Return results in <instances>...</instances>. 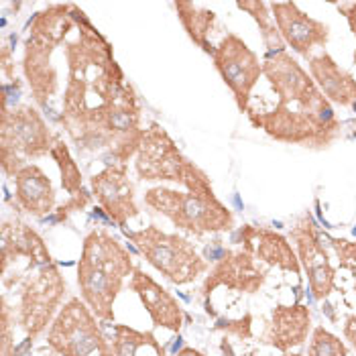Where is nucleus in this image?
Returning <instances> with one entry per match:
<instances>
[{
	"label": "nucleus",
	"instance_id": "nucleus-6",
	"mask_svg": "<svg viewBox=\"0 0 356 356\" xmlns=\"http://www.w3.org/2000/svg\"><path fill=\"white\" fill-rule=\"evenodd\" d=\"M47 342L61 356H114L110 340L96 324V316L78 298L61 307Z\"/></svg>",
	"mask_w": 356,
	"mask_h": 356
},
{
	"label": "nucleus",
	"instance_id": "nucleus-8",
	"mask_svg": "<svg viewBox=\"0 0 356 356\" xmlns=\"http://www.w3.org/2000/svg\"><path fill=\"white\" fill-rule=\"evenodd\" d=\"M212 57L224 83L232 90L238 110L247 112L250 92L259 82V76L263 74V65L257 54L241 37L228 33L220 41Z\"/></svg>",
	"mask_w": 356,
	"mask_h": 356
},
{
	"label": "nucleus",
	"instance_id": "nucleus-14",
	"mask_svg": "<svg viewBox=\"0 0 356 356\" xmlns=\"http://www.w3.org/2000/svg\"><path fill=\"white\" fill-rule=\"evenodd\" d=\"M129 285L140 298L155 326L179 332L184 324V309L167 289H163L151 275H147L140 269H135Z\"/></svg>",
	"mask_w": 356,
	"mask_h": 356
},
{
	"label": "nucleus",
	"instance_id": "nucleus-29",
	"mask_svg": "<svg viewBox=\"0 0 356 356\" xmlns=\"http://www.w3.org/2000/svg\"><path fill=\"white\" fill-rule=\"evenodd\" d=\"M177 356H204L202 353H197V350H193V348H184L181 353Z\"/></svg>",
	"mask_w": 356,
	"mask_h": 356
},
{
	"label": "nucleus",
	"instance_id": "nucleus-18",
	"mask_svg": "<svg viewBox=\"0 0 356 356\" xmlns=\"http://www.w3.org/2000/svg\"><path fill=\"white\" fill-rule=\"evenodd\" d=\"M309 332V309L305 305H279L273 312V322L269 328V342L281 353H289L302 346Z\"/></svg>",
	"mask_w": 356,
	"mask_h": 356
},
{
	"label": "nucleus",
	"instance_id": "nucleus-17",
	"mask_svg": "<svg viewBox=\"0 0 356 356\" xmlns=\"http://www.w3.org/2000/svg\"><path fill=\"white\" fill-rule=\"evenodd\" d=\"M309 74L322 94H326L332 102L340 106H353L356 102V80L328 54L316 55L309 59Z\"/></svg>",
	"mask_w": 356,
	"mask_h": 356
},
{
	"label": "nucleus",
	"instance_id": "nucleus-19",
	"mask_svg": "<svg viewBox=\"0 0 356 356\" xmlns=\"http://www.w3.org/2000/svg\"><path fill=\"white\" fill-rule=\"evenodd\" d=\"M114 356H165V348L151 332H138L129 326L110 324Z\"/></svg>",
	"mask_w": 356,
	"mask_h": 356
},
{
	"label": "nucleus",
	"instance_id": "nucleus-25",
	"mask_svg": "<svg viewBox=\"0 0 356 356\" xmlns=\"http://www.w3.org/2000/svg\"><path fill=\"white\" fill-rule=\"evenodd\" d=\"M10 344H13L10 314H8V307L2 303V356H15V350H10Z\"/></svg>",
	"mask_w": 356,
	"mask_h": 356
},
{
	"label": "nucleus",
	"instance_id": "nucleus-21",
	"mask_svg": "<svg viewBox=\"0 0 356 356\" xmlns=\"http://www.w3.org/2000/svg\"><path fill=\"white\" fill-rule=\"evenodd\" d=\"M175 10H177V15L188 31V35L192 37L193 43L200 45L206 54L214 55L216 47H212V43L208 41V33L214 23V13L200 10L192 2H175Z\"/></svg>",
	"mask_w": 356,
	"mask_h": 356
},
{
	"label": "nucleus",
	"instance_id": "nucleus-11",
	"mask_svg": "<svg viewBox=\"0 0 356 356\" xmlns=\"http://www.w3.org/2000/svg\"><path fill=\"white\" fill-rule=\"evenodd\" d=\"M269 8L283 43L291 45L293 51L309 55L316 47L328 43V25L302 13L296 2H273L269 4Z\"/></svg>",
	"mask_w": 356,
	"mask_h": 356
},
{
	"label": "nucleus",
	"instance_id": "nucleus-1",
	"mask_svg": "<svg viewBox=\"0 0 356 356\" xmlns=\"http://www.w3.org/2000/svg\"><path fill=\"white\" fill-rule=\"evenodd\" d=\"M131 273H135V267L129 250L106 230H94L83 238L78 287L83 303L100 322H114V302Z\"/></svg>",
	"mask_w": 356,
	"mask_h": 356
},
{
	"label": "nucleus",
	"instance_id": "nucleus-2",
	"mask_svg": "<svg viewBox=\"0 0 356 356\" xmlns=\"http://www.w3.org/2000/svg\"><path fill=\"white\" fill-rule=\"evenodd\" d=\"M250 120L265 129L267 135L275 140L302 145V147H328L340 133V124L336 114L322 96L312 104L302 106H277L273 112L265 114H250Z\"/></svg>",
	"mask_w": 356,
	"mask_h": 356
},
{
	"label": "nucleus",
	"instance_id": "nucleus-10",
	"mask_svg": "<svg viewBox=\"0 0 356 356\" xmlns=\"http://www.w3.org/2000/svg\"><path fill=\"white\" fill-rule=\"evenodd\" d=\"M263 74L269 78L281 106H302L324 96L307 72L287 51L267 55Z\"/></svg>",
	"mask_w": 356,
	"mask_h": 356
},
{
	"label": "nucleus",
	"instance_id": "nucleus-9",
	"mask_svg": "<svg viewBox=\"0 0 356 356\" xmlns=\"http://www.w3.org/2000/svg\"><path fill=\"white\" fill-rule=\"evenodd\" d=\"M65 293V281L55 265L39 267V275L31 279L21 298V326L31 338L41 334L51 322Z\"/></svg>",
	"mask_w": 356,
	"mask_h": 356
},
{
	"label": "nucleus",
	"instance_id": "nucleus-12",
	"mask_svg": "<svg viewBox=\"0 0 356 356\" xmlns=\"http://www.w3.org/2000/svg\"><path fill=\"white\" fill-rule=\"evenodd\" d=\"M92 190L96 193L106 216L118 226H124L138 214L135 188L127 177V167L108 165L104 171L92 177Z\"/></svg>",
	"mask_w": 356,
	"mask_h": 356
},
{
	"label": "nucleus",
	"instance_id": "nucleus-26",
	"mask_svg": "<svg viewBox=\"0 0 356 356\" xmlns=\"http://www.w3.org/2000/svg\"><path fill=\"white\" fill-rule=\"evenodd\" d=\"M338 8H342V10H344V15H346V19H348V25H350V29H353V33H355V37H356V2L338 4ZM355 61H356V54H355Z\"/></svg>",
	"mask_w": 356,
	"mask_h": 356
},
{
	"label": "nucleus",
	"instance_id": "nucleus-13",
	"mask_svg": "<svg viewBox=\"0 0 356 356\" xmlns=\"http://www.w3.org/2000/svg\"><path fill=\"white\" fill-rule=\"evenodd\" d=\"M293 241L298 243L303 269L309 277V289L316 300H326L334 285V269L330 265L328 254L320 243V236L314 228V222L305 218L293 230Z\"/></svg>",
	"mask_w": 356,
	"mask_h": 356
},
{
	"label": "nucleus",
	"instance_id": "nucleus-16",
	"mask_svg": "<svg viewBox=\"0 0 356 356\" xmlns=\"http://www.w3.org/2000/svg\"><path fill=\"white\" fill-rule=\"evenodd\" d=\"M15 200L27 214L41 218L54 208V186L37 165H25L15 173Z\"/></svg>",
	"mask_w": 356,
	"mask_h": 356
},
{
	"label": "nucleus",
	"instance_id": "nucleus-23",
	"mask_svg": "<svg viewBox=\"0 0 356 356\" xmlns=\"http://www.w3.org/2000/svg\"><path fill=\"white\" fill-rule=\"evenodd\" d=\"M51 155L57 159L59 169H61V184L65 188V192L76 195V193H82V175H80V169L76 161L72 159L67 147L63 143H55L51 147Z\"/></svg>",
	"mask_w": 356,
	"mask_h": 356
},
{
	"label": "nucleus",
	"instance_id": "nucleus-24",
	"mask_svg": "<svg viewBox=\"0 0 356 356\" xmlns=\"http://www.w3.org/2000/svg\"><path fill=\"white\" fill-rule=\"evenodd\" d=\"M307 356H346V346L338 336H334L326 328L318 326L312 332Z\"/></svg>",
	"mask_w": 356,
	"mask_h": 356
},
{
	"label": "nucleus",
	"instance_id": "nucleus-20",
	"mask_svg": "<svg viewBox=\"0 0 356 356\" xmlns=\"http://www.w3.org/2000/svg\"><path fill=\"white\" fill-rule=\"evenodd\" d=\"M254 236H257L259 243H257V247H252L250 250H254V254L259 259L267 261L269 265H277V267H281L285 271L300 273L296 252L283 236L275 234L271 230H254Z\"/></svg>",
	"mask_w": 356,
	"mask_h": 356
},
{
	"label": "nucleus",
	"instance_id": "nucleus-22",
	"mask_svg": "<svg viewBox=\"0 0 356 356\" xmlns=\"http://www.w3.org/2000/svg\"><path fill=\"white\" fill-rule=\"evenodd\" d=\"M238 8L247 10L252 15V19L259 23L261 27V35H263V41L269 49V54H277V51H285L283 47V39L279 35V29L275 25L273 15L269 13V4L265 2H238Z\"/></svg>",
	"mask_w": 356,
	"mask_h": 356
},
{
	"label": "nucleus",
	"instance_id": "nucleus-7",
	"mask_svg": "<svg viewBox=\"0 0 356 356\" xmlns=\"http://www.w3.org/2000/svg\"><path fill=\"white\" fill-rule=\"evenodd\" d=\"M0 127L2 167L6 173L15 175L21 167H25L23 157H41L47 151L51 153V135L47 131L45 120L35 108H2Z\"/></svg>",
	"mask_w": 356,
	"mask_h": 356
},
{
	"label": "nucleus",
	"instance_id": "nucleus-4",
	"mask_svg": "<svg viewBox=\"0 0 356 356\" xmlns=\"http://www.w3.org/2000/svg\"><path fill=\"white\" fill-rule=\"evenodd\" d=\"M124 234L135 243L147 263L175 285L192 283L208 271V263L197 254L192 243L179 234H167L157 226H147L137 232L124 228Z\"/></svg>",
	"mask_w": 356,
	"mask_h": 356
},
{
	"label": "nucleus",
	"instance_id": "nucleus-27",
	"mask_svg": "<svg viewBox=\"0 0 356 356\" xmlns=\"http://www.w3.org/2000/svg\"><path fill=\"white\" fill-rule=\"evenodd\" d=\"M334 245H336L338 254H340L342 259H353V261H356V245H350V243H346V241H336Z\"/></svg>",
	"mask_w": 356,
	"mask_h": 356
},
{
	"label": "nucleus",
	"instance_id": "nucleus-28",
	"mask_svg": "<svg viewBox=\"0 0 356 356\" xmlns=\"http://www.w3.org/2000/svg\"><path fill=\"white\" fill-rule=\"evenodd\" d=\"M344 334H346V338L353 342V346L356 348V318H348V322H346V326H344Z\"/></svg>",
	"mask_w": 356,
	"mask_h": 356
},
{
	"label": "nucleus",
	"instance_id": "nucleus-30",
	"mask_svg": "<svg viewBox=\"0 0 356 356\" xmlns=\"http://www.w3.org/2000/svg\"><path fill=\"white\" fill-rule=\"evenodd\" d=\"M222 350H224V353H226L228 356H234V355H232V350H230V346H228V342H226V340L222 342ZM285 356H302V355H289V353H287Z\"/></svg>",
	"mask_w": 356,
	"mask_h": 356
},
{
	"label": "nucleus",
	"instance_id": "nucleus-5",
	"mask_svg": "<svg viewBox=\"0 0 356 356\" xmlns=\"http://www.w3.org/2000/svg\"><path fill=\"white\" fill-rule=\"evenodd\" d=\"M137 171L149 181H175L190 192H210V179L202 169L188 161L163 129L151 127L140 140L137 157Z\"/></svg>",
	"mask_w": 356,
	"mask_h": 356
},
{
	"label": "nucleus",
	"instance_id": "nucleus-3",
	"mask_svg": "<svg viewBox=\"0 0 356 356\" xmlns=\"http://www.w3.org/2000/svg\"><path fill=\"white\" fill-rule=\"evenodd\" d=\"M145 204L195 236L230 230L234 226L232 212L216 197L214 190L184 193L155 188L145 193Z\"/></svg>",
	"mask_w": 356,
	"mask_h": 356
},
{
	"label": "nucleus",
	"instance_id": "nucleus-15",
	"mask_svg": "<svg viewBox=\"0 0 356 356\" xmlns=\"http://www.w3.org/2000/svg\"><path fill=\"white\" fill-rule=\"evenodd\" d=\"M265 279V273L254 265L250 252H226L224 259H220L218 265L210 271L204 283V296L212 293L218 285H226L236 291L254 293Z\"/></svg>",
	"mask_w": 356,
	"mask_h": 356
}]
</instances>
